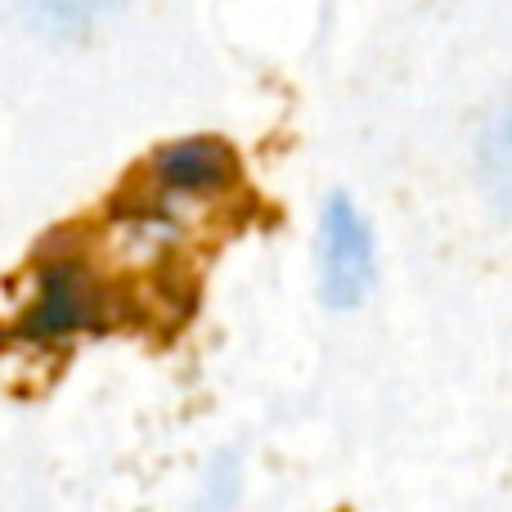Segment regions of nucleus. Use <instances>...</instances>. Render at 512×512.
<instances>
[{"instance_id":"f257e3e1","label":"nucleus","mask_w":512,"mask_h":512,"mask_svg":"<svg viewBox=\"0 0 512 512\" xmlns=\"http://www.w3.org/2000/svg\"><path fill=\"white\" fill-rule=\"evenodd\" d=\"M319 283L328 306H360L373 283V239L351 198H333L319 234Z\"/></svg>"},{"instance_id":"f03ea898","label":"nucleus","mask_w":512,"mask_h":512,"mask_svg":"<svg viewBox=\"0 0 512 512\" xmlns=\"http://www.w3.org/2000/svg\"><path fill=\"white\" fill-rule=\"evenodd\" d=\"M153 198H207L234 185V153L221 140H180L149 167Z\"/></svg>"},{"instance_id":"7ed1b4c3","label":"nucleus","mask_w":512,"mask_h":512,"mask_svg":"<svg viewBox=\"0 0 512 512\" xmlns=\"http://www.w3.org/2000/svg\"><path fill=\"white\" fill-rule=\"evenodd\" d=\"M481 176L490 194L512 212V95L495 108L486 135H481Z\"/></svg>"},{"instance_id":"20e7f679","label":"nucleus","mask_w":512,"mask_h":512,"mask_svg":"<svg viewBox=\"0 0 512 512\" xmlns=\"http://www.w3.org/2000/svg\"><path fill=\"white\" fill-rule=\"evenodd\" d=\"M108 5L113 0H36V18L54 32H72V27H86L95 14H104Z\"/></svg>"}]
</instances>
